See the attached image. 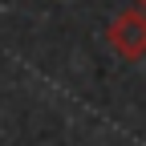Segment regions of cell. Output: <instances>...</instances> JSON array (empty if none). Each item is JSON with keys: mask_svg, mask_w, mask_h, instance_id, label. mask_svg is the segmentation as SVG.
Returning a JSON list of instances; mask_svg holds the SVG:
<instances>
[{"mask_svg": "<svg viewBox=\"0 0 146 146\" xmlns=\"http://www.w3.org/2000/svg\"><path fill=\"white\" fill-rule=\"evenodd\" d=\"M106 41H110V49H114L122 61H142L146 57V12L138 4L122 8L114 21H110Z\"/></svg>", "mask_w": 146, "mask_h": 146, "instance_id": "6da1fadb", "label": "cell"}, {"mask_svg": "<svg viewBox=\"0 0 146 146\" xmlns=\"http://www.w3.org/2000/svg\"><path fill=\"white\" fill-rule=\"evenodd\" d=\"M130 4H138V8H142V12H146V0H130Z\"/></svg>", "mask_w": 146, "mask_h": 146, "instance_id": "7a4b0ae2", "label": "cell"}]
</instances>
